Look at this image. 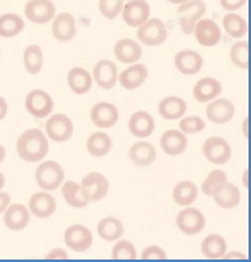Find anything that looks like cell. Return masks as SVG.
<instances>
[{
  "instance_id": "cell-1",
  "label": "cell",
  "mask_w": 251,
  "mask_h": 262,
  "mask_svg": "<svg viewBox=\"0 0 251 262\" xmlns=\"http://www.w3.org/2000/svg\"><path fill=\"white\" fill-rule=\"evenodd\" d=\"M48 141L37 128L27 129L19 137L16 150L19 157L27 163H37L48 154Z\"/></svg>"
},
{
  "instance_id": "cell-2",
  "label": "cell",
  "mask_w": 251,
  "mask_h": 262,
  "mask_svg": "<svg viewBox=\"0 0 251 262\" xmlns=\"http://www.w3.org/2000/svg\"><path fill=\"white\" fill-rule=\"evenodd\" d=\"M206 14V4L203 0H189L176 10L179 25L185 35L194 32V27L198 20Z\"/></svg>"
},
{
  "instance_id": "cell-3",
  "label": "cell",
  "mask_w": 251,
  "mask_h": 262,
  "mask_svg": "<svg viewBox=\"0 0 251 262\" xmlns=\"http://www.w3.org/2000/svg\"><path fill=\"white\" fill-rule=\"evenodd\" d=\"M64 170L56 161H45L36 170V181L39 188L54 191L64 181Z\"/></svg>"
},
{
  "instance_id": "cell-4",
  "label": "cell",
  "mask_w": 251,
  "mask_h": 262,
  "mask_svg": "<svg viewBox=\"0 0 251 262\" xmlns=\"http://www.w3.org/2000/svg\"><path fill=\"white\" fill-rule=\"evenodd\" d=\"M137 37L143 45L151 46V47L163 45L168 37L166 27L160 19H157V17L148 19L138 27Z\"/></svg>"
},
{
  "instance_id": "cell-5",
  "label": "cell",
  "mask_w": 251,
  "mask_h": 262,
  "mask_svg": "<svg viewBox=\"0 0 251 262\" xmlns=\"http://www.w3.org/2000/svg\"><path fill=\"white\" fill-rule=\"evenodd\" d=\"M25 107L30 115L35 118H46L52 114L54 107L53 100L50 94L44 90L35 89L27 94Z\"/></svg>"
},
{
  "instance_id": "cell-6",
  "label": "cell",
  "mask_w": 251,
  "mask_h": 262,
  "mask_svg": "<svg viewBox=\"0 0 251 262\" xmlns=\"http://www.w3.org/2000/svg\"><path fill=\"white\" fill-rule=\"evenodd\" d=\"M202 151L208 161L216 165H224L232 158V148L222 137H210L202 145Z\"/></svg>"
},
{
  "instance_id": "cell-7",
  "label": "cell",
  "mask_w": 251,
  "mask_h": 262,
  "mask_svg": "<svg viewBox=\"0 0 251 262\" xmlns=\"http://www.w3.org/2000/svg\"><path fill=\"white\" fill-rule=\"evenodd\" d=\"M46 132L47 136L50 137L53 142L62 143L67 142L72 138L73 132H74V127H73V122L68 116L57 114L50 117V120L46 123Z\"/></svg>"
},
{
  "instance_id": "cell-8",
  "label": "cell",
  "mask_w": 251,
  "mask_h": 262,
  "mask_svg": "<svg viewBox=\"0 0 251 262\" xmlns=\"http://www.w3.org/2000/svg\"><path fill=\"white\" fill-rule=\"evenodd\" d=\"M25 16L33 24H47L56 16V5L52 0H29L25 5Z\"/></svg>"
},
{
  "instance_id": "cell-9",
  "label": "cell",
  "mask_w": 251,
  "mask_h": 262,
  "mask_svg": "<svg viewBox=\"0 0 251 262\" xmlns=\"http://www.w3.org/2000/svg\"><path fill=\"white\" fill-rule=\"evenodd\" d=\"M176 225L186 235H197L204 229L206 218L196 208H186L177 214Z\"/></svg>"
},
{
  "instance_id": "cell-10",
  "label": "cell",
  "mask_w": 251,
  "mask_h": 262,
  "mask_svg": "<svg viewBox=\"0 0 251 262\" xmlns=\"http://www.w3.org/2000/svg\"><path fill=\"white\" fill-rule=\"evenodd\" d=\"M64 242L70 250L85 252L93 245V234L84 225H72L64 233Z\"/></svg>"
},
{
  "instance_id": "cell-11",
  "label": "cell",
  "mask_w": 251,
  "mask_h": 262,
  "mask_svg": "<svg viewBox=\"0 0 251 262\" xmlns=\"http://www.w3.org/2000/svg\"><path fill=\"white\" fill-rule=\"evenodd\" d=\"M151 7L145 0H131L122 9V17L131 27H139L149 19Z\"/></svg>"
},
{
  "instance_id": "cell-12",
  "label": "cell",
  "mask_w": 251,
  "mask_h": 262,
  "mask_svg": "<svg viewBox=\"0 0 251 262\" xmlns=\"http://www.w3.org/2000/svg\"><path fill=\"white\" fill-rule=\"evenodd\" d=\"M119 117L118 110L113 103L99 102L93 106L90 111V118L93 123L101 129L111 128L117 123Z\"/></svg>"
},
{
  "instance_id": "cell-13",
  "label": "cell",
  "mask_w": 251,
  "mask_h": 262,
  "mask_svg": "<svg viewBox=\"0 0 251 262\" xmlns=\"http://www.w3.org/2000/svg\"><path fill=\"white\" fill-rule=\"evenodd\" d=\"M195 37L201 46L213 47L218 45L222 38V31L216 21L210 19L198 20L194 27Z\"/></svg>"
},
{
  "instance_id": "cell-14",
  "label": "cell",
  "mask_w": 251,
  "mask_h": 262,
  "mask_svg": "<svg viewBox=\"0 0 251 262\" xmlns=\"http://www.w3.org/2000/svg\"><path fill=\"white\" fill-rule=\"evenodd\" d=\"M82 188L88 193L90 202H99L109 193V181L100 172H90L82 179Z\"/></svg>"
},
{
  "instance_id": "cell-15",
  "label": "cell",
  "mask_w": 251,
  "mask_h": 262,
  "mask_svg": "<svg viewBox=\"0 0 251 262\" xmlns=\"http://www.w3.org/2000/svg\"><path fill=\"white\" fill-rule=\"evenodd\" d=\"M94 80L99 85L101 89L111 90L115 88L118 79V72L116 64L109 59L100 60L95 64L94 71Z\"/></svg>"
},
{
  "instance_id": "cell-16",
  "label": "cell",
  "mask_w": 251,
  "mask_h": 262,
  "mask_svg": "<svg viewBox=\"0 0 251 262\" xmlns=\"http://www.w3.org/2000/svg\"><path fill=\"white\" fill-rule=\"evenodd\" d=\"M234 105L226 99L212 100L206 107V116L211 122L216 124H225L234 117Z\"/></svg>"
},
{
  "instance_id": "cell-17",
  "label": "cell",
  "mask_w": 251,
  "mask_h": 262,
  "mask_svg": "<svg viewBox=\"0 0 251 262\" xmlns=\"http://www.w3.org/2000/svg\"><path fill=\"white\" fill-rule=\"evenodd\" d=\"M53 37L59 42H69L75 37L76 25L75 19L70 13L58 14L52 24Z\"/></svg>"
},
{
  "instance_id": "cell-18",
  "label": "cell",
  "mask_w": 251,
  "mask_h": 262,
  "mask_svg": "<svg viewBox=\"0 0 251 262\" xmlns=\"http://www.w3.org/2000/svg\"><path fill=\"white\" fill-rule=\"evenodd\" d=\"M149 72L144 64H133V66L126 68L121 74L118 75L117 80L121 86L126 90H134L139 88L148 78Z\"/></svg>"
},
{
  "instance_id": "cell-19",
  "label": "cell",
  "mask_w": 251,
  "mask_h": 262,
  "mask_svg": "<svg viewBox=\"0 0 251 262\" xmlns=\"http://www.w3.org/2000/svg\"><path fill=\"white\" fill-rule=\"evenodd\" d=\"M175 67L177 71L185 75L197 74L203 67V58L197 52L183 50L176 53Z\"/></svg>"
},
{
  "instance_id": "cell-20",
  "label": "cell",
  "mask_w": 251,
  "mask_h": 262,
  "mask_svg": "<svg viewBox=\"0 0 251 262\" xmlns=\"http://www.w3.org/2000/svg\"><path fill=\"white\" fill-rule=\"evenodd\" d=\"M154 118L145 111L134 112L128 121V129L137 138H148L154 132Z\"/></svg>"
},
{
  "instance_id": "cell-21",
  "label": "cell",
  "mask_w": 251,
  "mask_h": 262,
  "mask_svg": "<svg viewBox=\"0 0 251 262\" xmlns=\"http://www.w3.org/2000/svg\"><path fill=\"white\" fill-rule=\"evenodd\" d=\"M29 208L32 215H35L36 218L46 219L56 212L57 203L54 197H52L50 193L38 192L30 199Z\"/></svg>"
},
{
  "instance_id": "cell-22",
  "label": "cell",
  "mask_w": 251,
  "mask_h": 262,
  "mask_svg": "<svg viewBox=\"0 0 251 262\" xmlns=\"http://www.w3.org/2000/svg\"><path fill=\"white\" fill-rule=\"evenodd\" d=\"M189 141L181 130L170 129L164 133L160 138V147L168 155L176 157L185 153L187 149Z\"/></svg>"
},
{
  "instance_id": "cell-23",
  "label": "cell",
  "mask_w": 251,
  "mask_h": 262,
  "mask_svg": "<svg viewBox=\"0 0 251 262\" xmlns=\"http://www.w3.org/2000/svg\"><path fill=\"white\" fill-rule=\"evenodd\" d=\"M30 222V212L25 206L15 203V205L8 206L5 209L4 223L8 229L19 231L24 230Z\"/></svg>"
},
{
  "instance_id": "cell-24",
  "label": "cell",
  "mask_w": 251,
  "mask_h": 262,
  "mask_svg": "<svg viewBox=\"0 0 251 262\" xmlns=\"http://www.w3.org/2000/svg\"><path fill=\"white\" fill-rule=\"evenodd\" d=\"M159 115L164 118V120L175 121L180 120L183 115L187 111V105H186L185 100L177 96H168L164 97L158 105Z\"/></svg>"
},
{
  "instance_id": "cell-25",
  "label": "cell",
  "mask_w": 251,
  "mask_h": 262,
  "mask_svg": "<svg viewBox=\"0 0 251 262\" xmlns=\"http://www.w3.org/2000/svg\"><path fill=\"white\" fill-rule=\"evenodd\" d=\"M192 93L198 102H210L222 94V84L214 78H203L195 84Z\"/></svg>"
},
{
  "instance_id": "cell-26",
  "label": "cell",
  "mask_w": 251,
  "mask_h": 262,
  "mask_svg": "<svg viewBox=\"0 0 251 262\" xmlns=\"http://www.w3.org/2000/svg\"><path fill=\"white\" fill-rule=\"evenodd\" d=\"M113 51L119 62L126 64L137 63L142 57V48L139 43L130 38H122L116 42Z\"/></svg>"
},
{
  "instance_id": "cell-27",
  "label": "cell",
  "mask_w": 251,
  "mask_h": 262,
  "mask_svg": "<svg viewBox=\"0 0 251 262\" xmlns=\"http://www.w3.org/2000/svg\"><path fill=\"white\" fill-rule=\"evenodd\" d=\"M67 81H68V86L73 93L76 95H84L93 86V78L91 74L84 68L80 67H75L68 72L67 75Z\"/></svg>"
},
{
  "instance_id": "cell-28",
  "label": "cell",
  "mask_w": 251,
  "mask_h": 262,
  "mask_svg": "<svg viewBox=\"0 0 251 262\" xmlns=\"http://www.w3.org/2000/svg\"><path fill=\"white\" fill-rule=\"evenodd\" d=\"M128 158L136 166H148L157 159V150L148 142H138L131 147Z\"/></svg>"
},
{
  "instance_id": "cell-29",
  "label": "cell",
  "mask_w": 251,
  "mask_h": 262,
  "mask_svg": "<svg viewBox=\"0 0 251 262\" xmlns=\"http://www.w3.org/2000/svg\"><path fill=\"white\" fill-rule=\"evenodd\" d=\"M62 193L66 202L73 208H85L90 203L88 193L82 186L74 181H67L62 188Z\"/></svg>"
},
{
  "instance_id": "cell-30",
  "label": "cell",
  "mask_w": 251,
  "mask_h": 262,
  "mask_svg": "<svg viewBox=\"0 0 251 262\" xmlns=\"http://www.w3.org/2000/svg\"><path fill=\"white\" fill-rule=\"evenodd\" d=\"M88 153L91 157L101 158L105 157L111 151L112 141L110 136L105 132H95L89 137L87 142Z\"/></svg>"
},
{
  "instance_id": "cell-31",
  "label": "cell",
  "mask_w": 251,
  "mask_h": 262,
  "mask_svg": "<svg viewBox=\"0 0 251 262\" xmlns=\"http://www.w3.org/2000/svg\"><path fill=\"white\" fill-rule=\"evenodd\" d=\"M201 250L204 257L210 260H217V258H222L225 254L226 243L224 237L218 234H211L202 242Z\"/></svg>"
},
{
  "instance_id": "cell-32",
  "label": "cell",
  "mask_w": 251,
  "mask_h": 262,
  "mask_svg": "<svg viewBox=\"0 0 251 262\" xmlns=\"http://www.w3.org/2000/svg\"><path fill=\"white\" fill-rule=\"evenodd\" d=\"M198 196V188L194 182L181 181L179 182L173 191V199L176 205L186 207L191 206Z\"/></svg>"
},
{
  "instance_id": "cell-33",
  "label": "cell",
  "mask_w": 251,
  "mask_h": 262,
  "mask_svg": "<svg viewBox=\"0 0 251 262\" xmlns=\"http://www.w3.org/2000/svg\"><path fill=\"white\" fill-rule=\"evenodd\" d=\"M25 29V21L17 14H4L0 16V37H15Z\"/></svg>"
},
{
  "instance_id": "cell-34",
  "label": "cell",
  "mask_w": 251,
  "mask_h": 262,
  "mask_svg": "<svg viewBox=\"0 0 251 262\" xmlns=\"http://www.w3.org/2000/svg\"><path fill=\"white\" fill-rule=\"evenodd\" d=\"M214 202L223 209H233L239 206L241 200V194L239 188L235 185L226 182L224 187L220 190L216 196H213Z\"/></svg>"
},
{
  "instance_id": "cell-35",
  "label": "cell",
  "mask_w": 251,
  "mask_h": 262,
  "mask_svg": "<svg viewBox=\"0 0 251 262\" xmlns=\"http://www.w3.org/2000/svg\"><path fill=\"white\" fill-rule=\"evenodd\" d=\"M97 233L101 236V239L106 242H115L122 237L124 233L123 224L117 218L107 217L97 224Z\"/></svg>"
},
{
  "instance_id": "cell-36",
  "label": "cell",
  "mask_w": 251,
  "mask_h": 262,
  "mask_svg": "<svg viewBox=\"0 0 251 262\" xmlns=\"http://www.w3.org/2000/svg\"><path fill=\"white\" fill-rule=\"evenodd\" d=\"M24 66L29 74H38L44 66V52L37 45L27 46L24 51Z\"/></svg>"
},
{
  "instance_id": "cell-37",
  "label": "cell",
  "mask_w": 251,
  "mask_h": 262,
  "mask_svg": "<svg viewBox=\"0 0 251 262\" xmlns=\"http://www.w3.org/2000/svg\"><path fill=\"white\" fill-rule=\"evenodd\" d=\"M223 27L233 38H243L247 33V23L241 15L229 13L223 17Z\"/></svg>"
},
{
  "instance_id": "cell-38",
  "label": "cell",
  "mask_w": 251,
  "mask_h": 262,
  "mask_svg": "<svg viewBox=\"0 0 251 262\" xmlns=\"http://www.w3.org/2000/svg\"><path fill=\"white\" fill-rule=\"evenodd\" d=\"M226 182H228V180H226V173L224 171H222V170H213L203 181L201 190L206 196L213 197L224 187Z\"/></svg>"
},
{
  "instance_id": "cell-39",
  "label": "cell",
  "mask_w": 251,
  "mask_h": 262,
  "mask_svg": "<svg viewBox=\"0 0 251 262\" xmlns=\"http://www.w3.org/2000/svg\"><path fill=\"white\" fill-rule=\"evenodd\" d=\"M231 59L238 68L246 71L249 68V43L246 41H239L231 48Z\"/></svg>"
},
{
  "instance_id": "cell-40",
  "label": "cell",
  "mask_w": 251,
  "mask_h": 262,
  "mask_svg": "<svg viewBox=\"0 0 251 262\" xmlns=\"http://www.w3.org/2000/svg\"><path fill=\"white\" fill-rule=\"evenodd\" d=\"M111 258L112 260H136L137 252L133 244L128 242V240L118 242L113 246Z\"/></svg>"
},
{
  "instance_id": "cell-41",
  "label": "cell",
  "mask_w": 251,
  "mask_h": 262,
  "mask_svg": "<svg viewBox=\"0 0 251 262\" xmlns=\"http://www.w3.org/2000/svg\"><path fill=\"white\" fill-rule=\"evenodd\" d=\"M206 128V123L198 116H189L180 121V130L183 135H195L202 132Z\"/></svg>"
},
{
  "instance_id": "cell-42",
  "label": "cell",
  "mask_w": 251,
  "mask_h": 262,
  "mask_svg": "<svg viewBox=\"0 0 251 262\" xmlns=\"http://www.w3.org/2000/svg\"><path fill=\"white\" fill-rule=\"evenodd\" d=\"M99 9L106 19L113 20L121 14L123 9V0H100Z\"/></svg>"
},
{
  "instance_id": "cell-43",
  "label": "cell",
  "mask_w": 251,
  "mask_h": 262,
  "mask_svg": "<svg viewBox=\"0 0 251 262\" xmlns=\"http://www.w3.org/2000/svg\"><path fill=\"white\" fill-rule=\"evenodd\" d=\"M142 260H166V254L164 250L158 246H149L142 252Z\"/></svg>"
},
{
  "instance_id": "cell-44",
  "label": "cell",
  "mask_w": 251,
  "mask_h": 262,
  "mask_svg": "<svg viewBox=\"0 0 251 262\" xmlns=\"http://www.w3.org/2000/svg\"><path fill=\"white\" fill-rule=\"evenodd\" d=\"M247 0H220V5L226 11H235L243 8Z\"/></svg>"
},
{
  "instance_id": "cell-45",
  "label": "cell",
  "mask_w": 251,
  "mask_h": 262,
  "mask_svg": "<svg viewBox=\"0 0 251 262\" xmlns=\"http://www.w3.org/2000/svg\"><path fill=\"white\" fill-rule=\"evenodd\" d=\"M47 260H68V255L67 252L62 249H54L51 252H48V255L46 256Z\"/></svg>"
},
{
  "instance_id": "cell-46",
  "label": "cell",
  "mask_w": 251,
  "mask_h": 262,
  "mask_svg": "<svg viewBox=\"0 0 251 262\" xmlns=\"http://www.w3.org/2000/svg\"><path fill=\"white\" fill-rule=\"evenodd\" d=\"M10 194L9 193H0V214H2L3 212H5V209L8 208V206L10 205Z\"/></svg>"
},
{
  "instance_id": "cell-47",
  "label": "cell",
  "mask_w": 251,
  "mask_h": 262,
  "mask_svg": "<svg viewBox=\"0 0 251 262\" xmlns=\"http://www.w3.org/2000/svg\"><path fill=\"white\" fill-rule=\"evenodd\" d=\"M222 258H225V260H246V256L239 254V252H229V254L223 255Z\"/></svg>"
},
{
  "instance_id": "cell-48",
  "label": "cell",
  "mask_w": 251,
  "mask_h": 262,
  "mask_svg": "<svg viewBox=\"0 0 251 262\" xmlns=\"http://www.w3.org/2000/svg\"><path fill=\"white\" fill-rule=\"evenodd\" d=\"M8 114V103L5 101L4 97L0 96V121L5 117Z\"/></svg>"
},
{
  "instance_id": "cell-49",
  "label": "cell",
  "mask_w": 251,
  "mask_h": 262,
  "mask_svg": "<svg viewBox=\"0 0 251 262\" xmlns=\"http://www.w3.org/2000/svg\"><path fill=\"white\" fill-rule=\"evenodd\" d=\"M241 129H243V135L245 138H249V117H245L244 121H243V127H241Z\"/></svg>"
},
{
  "instance_id": "cell-50",
  "label": "cell",
  "mask_w": 251,
  "mask_h": 262,
  "mask_svg": "<svg viewBox=\"0 0 251 262\" xmlns=\"http://www.w3.org/2000/svg\"><path fill=\"white\" fill-rule=\"evenodd\" d=\"M5 157H7V150L3 145H0V164L5 160Z\"/></svg>"
},
{
  "instance_id": "cell-51",
  "label": "cell",
  "mask_w": 251,
  "mask_h": 262,
  "mask_svg": "<svg viewBox=\"0 0 251 262\" xmlns=\"http://www.w3.org/2000/svg\"><path fill=\"white\" fill-rule=\"evenodd\" d=\"M5 186V178L2 172H0V190H3V187Z\"/></svg>"
},
{
  "instance_id": "cell-52",
  "label": "cell",
  "mask_w": 251,
  "mask_h": 262,
  "mask_svg": "<svg viewBox=\"0 0 251 262\" xmlns=\"http://www.w3.org/2000/svg\"><path fill=\"white\" fill-rule=\"evenodd\" d=\"M247 175H249V172L247 171H244V175H243V182H244V186L245 187H247L249 184H247Z\"/></svg>"
},
{
  "instance_id": "cell-53",
  "label": "cell",
  "mask_w": 251,
  "mask_h": 262,
  "mask_svg": "<svg viewBox=\"0 0 251 262\" xmlns=\"http://www.w3.org/2000/svg\"><path fill=\"white\" fill-rule=\"evenodd\" d=\"M168 2L173 3V4H179V5H181V4H183V3H187L189 0H168Z\"/></svg>"
}]
</instances>
